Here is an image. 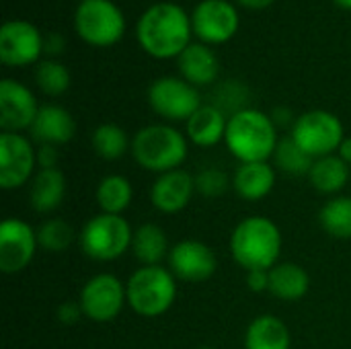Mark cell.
Masks as SVG:
<instances>
[{
	"label": "cell",
	"mask_w": 351,
	"mask_h": 349,
	"mask_svg": "<svg viewBox=\"0 0 351 349\" xmlns=\"http://www.w3.org/2000/svg\"><path fill=\"white\" fill-rule=\"evenodd\" d=\"M321 228L339 241H351V197L350 195H335L323 204L319 212Z\"/></svg>",
	"instance_id": "f1b7e54d"
},
{
	"label": "cell",
	"mask_w": 351,
	"mask_h": 349,
	"mask_svg": "<svg viewBox=\"0 0 351 349\" xmlns=\"http://www.w3.org/2000/svg\"><path fill=\"white\" fill-rule=\"evenodd\" d=\"M239 6L247 8V10H263L267 6H271L276 0H234Z\"/></svg>",
	"instance_id": "f35d334b"
},
{
	"label": "cell",
	"mask_w": 351,
	"mask_h": 349,
	"mask_svg": "<svg viewBox=\"0 0 351 349\" xmlns=\"http://www.w3.org/2000/svg\"><path fill=\"white\" fill-rule=\"evenodd\" d=\"M37 99L33 91L14 80L4 78L0 82V128L2 132H14L21 134L25 130H31L37 113H39Z\"/></svg>",
	"instance_id": "2e32d148"
},
{
	"label": "cell",
	"mask_w": 351,
	"mask_h": 349,
	"mask_svg": "<svg viewBox=\"0 0 351 349\" xmlns=\"http://www.w3.org/2000/svg\"><path fill=\"white\" fill-rule=\"evenodd\" d=\"M132 253L142 265H160L165 259H169V253H171L165 230L152 222L138 226L134 230Z\"/></svg>",
	"instance_id": "d4e9b609"
},
{
	"label": "cell",
	"mask_w": 351,
	"mask_h": 349,
	"mask_svg": "<svg viewBox=\"0 0 351 349\" xmlns=\"http://www.w3.org/2000/svg\"><path fill=\"white\" fill-rule=\"evenodd\" d=\"M195 195V177L185 169H175L156 177L150 189V202L160 214L183 212Z\"/></svg>",
	"instance_id": "e0dca14e"
},
{
	"label": "cell",
	"mask_w": 351,
	"mask_h": 349,
	"mask_svg": "<svg viewBox=\"0 0 351 349\" xmlns=\"http://www.w3.org/2000/svg\"><path fill=\"white\" fill-rule=\"evenodd\" d=\"M128 306L144 319H158L177 300V278L162 265H142L125 282Z\"/></svg>",
	"instance_id": "5b68a950"
},
{
	"label": "cell",
	"mask_w": 351,
	"mask_h": 349,
	"mask_svg": "<svg viewBox=\"0 0 351 349\" xmlns=\"http://www.w3.org/2000/svg\"><path fill=\"white\" fill-rule=\"evenodd\" d=\"M315 158L308 156L296 142L292 136H284L278 142V148L274 152V167L286 175H306L313 169Z\"/></svg>",
	"instance_id": "f546056e"
},
{
	"label": "cell",
	"mask_w": 351,
	"mask_h": 349,
	"mask_svg": "<svg viewBox=\"0 0 351 349\" xmlns=\"http://www.w3.org/2000/svg\"><path fill=\"white\" fill-rule=\"evenodd\" d=\"M230 185H232V181H230L228 173L222 171V169H218V167L202 169L195 175V191L202 197H208V200L222 197L230 189Z\"/></svg>",
	"instance_id": "d6a6232c"
},
{
	"label": "cell",
	"mask_w": 351,
	"mask_h": 349,
	"mask_svg": "<svg viewBox=\"0 0 351 349\" xmlns=\"http://www.w3.org/2000/svg\"><path fill=\"white\" fill-rule=\"evenodd\" d=\"M31 140H35L39 146L47 144V146H64L68 144L74 134H76V121L72 117V113L62 107V105H41L39 113L29 130Z\"/></svg>",
	"instance_id": "ac0fdd59"
},
{
	"label": "cell",
	"mask_w": 351,
	"mask_h": 349,
	"mask_svg": "<svg viewBox=\"0 0 351 349\" xmlns=\"http://www.w3.org/2000/svg\"><path fill=\"white\" fill-rule=\"evenodd\" d=\"M66 195V177L60 169H39L29 187V206L37 214L56 212Z\"/></svg>",
	"instance_id": "7402d4cb"
},
{
	"label": "cell",
	"mask_w": 351,
	"mask_h": 349,
	"mask_svg": "<svg viewBox=\"0 0 351 349\" xmlns=\"http://www.w3.org/2000/svg\"><path fill=\"white\" fill-rule=\"evenodd\" d=\"M282 230L267 216H249L241 220L230 234V253L245 269H271L280 263Z\"/></svg>",
	"instance_id": "3957f363"
},
{
	"label": "cell",
	"mask_w": 351,
	"mask_h": 349,
	"mask_svg": "<svg viewBox=\"0 0 351 349\" xmlns=\"http://www.w3.org/2000/svg\"><path fill=\"white\" fill-rule=\"evenodd\" d=\"M197 349H214V348H197Z\"/></svg>",
	"instance_id": "b9f144b4"
},
{
	"label": "cell",
	"mask_w": 351,
	"mask_h": 349,
	"mask_svg": "<svg viewBox=\"0 0 351 349\" xmlns=\"http://www.w3.org/2000/svg\"><path fill=\"white\" fill-rule=\"evenodd\" d=\"M90 146L95 154L103 160H119L132 150V140L128 132L117 123H101L90 136Z\"/></svg>",
	"instance_id": "83f0119b"
},
{
	"label": "cell",
	"mask_w": 351,
	"mask_h": 349,
	"mask_svg": "<svg viewBox=\"0 0 351 349\" xmlns=\"http://www.w3.org/2000/svg\"><path fill=\"white\" fill-rule=\"evenodd\" d=\"M278 169L267 163H241L232 175V187L245 202H261L267 197L278 179Z\"/></svg>",
	"instance_id": "ffe728a7"
},
{
	"label": "cell",
	"mask_w": 351,
	"mask_h": 349,
	"mask_svg": "<svg viewBox=\"0 0 351 349\" xmlns=\"http://www.w3.org/2000/svg\"><path fill=\"white\" fill-rule=\"evenodd\" d=\"M191 14L177 2H156L148 6L136 23L140 47L156 60H177L191 43Z\"/></svg>",
	"instance_id": "6da1fadb"
},
{
	"label": "cell",
	"mask_w": 351,
	"mask_h": 349,
	"mask_svg": "<svg viewBox=\"0 0 351 349\" xmlns=\"http://www.w3.org/2000/svg\"><path fill=\"white\" fill-rule=\"evenodd\" d=\"M148 103L167 121H187L202 107V97L181 76H160L148 88Z\"/></svg>",
	"instance_id": "9c48e42d"
},
{
	"label": "cell",
	"mask_w": 351,
	"mask_h": 349,
	"mask_svg": "<svg viewBox=\"0 0 351 349\" xmlns=\"http://www.w3.org/2000/svg\"><path fill=\"white\" fill-rule=\"evenodd\" d=\"M56 315H58V321H60L62 325H76V323L84 317L80 302H72V300L62 302V304L58 306V313H56Z\"/></svg>",
	"instance_id": "836d02e7"
},
{
	"label": "cell",
	"mask_w": 351,
	"mask_h": 349,
	"mask_svg": "<svg viewBox=\"0 0 351 349\" xmlns=\"http://www.w3.org/2000/svg\"><path fill=\"white\" fill-rule=\"evenodd\" d=\"M337 156L341 158V160H346L348 165L351 167V138L350 136H346V140L341 142V146H339V150H337Z\"/></svg>",
	"instance_id": "ab89813d"
},
{
	"label": "cell",
	"mask_w": 351,
	"mask_h": 349,
	"mask_svg": "<svg viewBox=\"0 0 351 349\" xmlns=\"http://www.w3.org/2000/svg\"><path fill=\"white\" fill-rule=\"evenodd\" d=\"M290 329L274 315H261L247 327L245 349H290Z\"/></svg>",
	"instance_id": "cb8c5ba5"
},
{
	"label": "cell",
	"mask_w": 351,
	"mask_h": 349,
	"mask_svg": "<svg viewBox=\"0 0 351 349\" xmlns=\"http://www.w3.org/2000/svg\"><path fill=\"white\" fill-rule=\"evenodd\" d=\"M177 68H179V76L189 84H193L195 88L212 84L220 72V64L214 49L202 41H191L181 51V56L177 58Z\"/></svg>",
	"instance_id": "d6986e66"
},
{
	"label": "cell",
	"mask_w": 351,
	"mask_h": 349,
	"mask_svg": "<svg viewBox=\"0 0 351 349\" xmlns=\"http://www.w3.org/2000/svg\"><path fill=\"white\" fill-rule=\"evenodd\" d=\"M169 269L177 278V282L202 284L216 274L218 259L210 245L195 239H185L171 247Z\"/></svg>",
	"instance_id": "9a60e30c"
},
{
	"label": "cell",
	"mask_w": 351,
	"mask_h": 349,
	"mask_svg": "<svg viewBox=\"0 0 351 349\" xmlns=\"http://www.w3.org/2000/svg\"><path fill=\"white\" fill-rule=\"evenodd\" d=\"M333 2L343 10H351V0H333Z\"/></svg>",
	"instance_id": "60d3db41"
},
{
	"label": "cell",
	"mask_w": 351,
	"mask_h": 349,
	"mask_svg": "<svg viewBox=\"0 0 351 349\" xmlns=\"http://www.w3.org/2000/svg\"><path fill=\"white\" fill-rule=\"evenodd\" d=\"M97 204L103 214H117L121 216L134 200V187L128 177L123 175H107L97 185Z\"/></svg>",
	"instance_id": "4316f807"
},
{
	"label": "cell",
	"mask_w": 351,
	"mask_h": 349,
	"mask_svg": "<svg viewBox=\"0 0 351 349\" xmlns=\"http://www.w3.org/2000/svg\"><path fill=\"white\" fill-rule=\"evenodd\" d=\"M311 290L308 272L292 261L278 263L269 269V294L284 302H298Z\"/></svg>",
	"instance_id": "603a6c76"
},
{
	"label": "cell",
	"mask_w": 351,
	"mask_h": 349,
	"mask_svg": "<svg viewBox=\"0 0 351 349\" xmlns=\"http://www.w3.org/2000/svg\"><path fill=\"white\" fill-rule=\"evenodd\" d=\"M271 119H274V123H276L278 128H288V125L292 128L294 121H296L294 113H292L288 107H276L274 113H271Z\"/></svg>",
	"instance_id": "74e56055"
},
{
	"label": "cell",
	"mask_w": 351,
	"mask_h": 349,
	"mask_svg": "<svg viewBox=\"0 0 351 349\" xmlns=\"http://www.w3.org/2000/svg\"><path fill=\"white\" fill-rule=\"evenodd\" d=\"M35 84L47 97H62L70 88V70L62 62L45 58L35 66Z\"/></svg>",
	"instance_id": "4dcf8cb0"
},
{
	"label": "cell",
	"mask_w": 351,
	"mask_h": 349,
	"mask_svg": "<svg viewBox=\"0 0 351 349\" xmlns=\"http://www.w3.org/2000/svg\"><path fill=\"white\" fill-rule=\"evenodd\" d=\"M247 288L251 292H269V272L267 269H253L247 272Z\"/></svg>",
	"instance_id": "e575fe53"
},
{
	"label": "cell",
	"mask_w": 351,
	"mask_h": 349,
	"mask_svg": "<svg viewBox=\"0 0 351 349\" xmlns=\"http://www.w3.org/2000/svg\"><path fill=\"white\" fill-rule=\"evenodd\" d=\"M134 230L123 216L117 214H97L93 216L78 234V245L82 253L101 263L115 261L132 249Z\"/></svg>",
	"instance_id": "8992f818"
},
{
	"label": "cell",
	"mask_w": 351,
	"mask_h": 349,
	"mask_svg": "<svg viewBox=\"0 0 351 349\" xmlns=\"http://www.w3.org/2000/svg\"><path fill=\"white\" fill-rule=\"evenodd\" d=\"M43 53V35L31 21L12 19L0 27V62L8 68L37 66Z\"/></svg>",
	"instance_id": "7c38bea8"
},
{
	"label": "cell",
	"mask_w": 351,
	"mask_h": 349,
	"mask_svg": "<svg viewBox=\"0 0 351 349\" xmlns=\"http://www.w3.org/2000/svg\"><path fill=\"white\" fill-rule=\"evenodd\" d=\"M191 27L197 41L220 45L237 35L241 14L230 0H202L191 10Z\"/></svg>",
	"instance_id": "8fae6325"
},
{
	"label": "cell",
	"mask_w": 351,
	"mask_h": 349,
	"mask_svg": "<svg viewBox=\"0 0 351 349\" xmlns=\"http://www.w3.org/2000/svg\"><path fill=\"white\" fill-rule=\"evenodd\" d=\"M290 136L315 160L337 154L346 140L343 121L327 109H311L296 117Z\"/></svg>",
	"instance_id": "ba28073f"
},
{
	"label": "cell",
	"mask_w": 351,
	"mask_h": 349,
	"mask_svg": "<svg viewBox=\"0 0 351 349\" xmlns=\"http://www.w3.org/2000/svg\"><path fill=\"white\" fill-rule=\"evenodd\" d=\"M80 2H84V0H80Z\"/></svg>",
	"instance_id": "7bdbcfd3"
},
{
	"label": "cell",
	"mask_w": 351,
	"mask_h": 349,
	"mask_svg": "<svg viewBox=\"0 0 351 349\" xmlns=\"http://www.w3.org/2000/svg\"><path fill=\"white\" fill-rule=\"evenodd\" d=\"M74 239H76L74 228L62 218H47L37 228L39 249H43L47 253H62V251L70 249Z\"/></svg>",
	"instance_id": "1f68e13d"
},
{
	"label": "cell",
	"mask_w": 351,
	"mask_h": 349,
	"mask_svg": "<svg viewBox=\"0 0 351 349\" xmlns=\"http://www.w3.org/2000/svg\"><path fill=\"white\" fill-rule=\"evenodd\" d=\"M37 167V150L31 138L14 132L0 134V187L19 189L33 181Z\"/></svg>",
	"instance_id": "4fadbf2b"
},
{
	"label": "cell",
	"mask_w": 351,
	"mask_h": 349,
	"mask_svg": "<svg viewBox=\"0 0 351 349\" xmlns=\"http://www.w3.org/2000/svg\"><path fill=\"white\" fill-rule=\"evenodd\" d=\"M74 31L90 47H111L125 35V14L113 0H84L74 10Z\"/></svg>",
	"instance_id": "52a82bcc"
},
{
	"label": "cell",
	"mask_w": 351,
	"mask_h": 349,
	"mask_svg": "<svg viewBox=\"0 0 351 349\" xmlns=\"http://www.w3.org/2000/svg\"><path fill=\"white\" fill-rule=\"evenodd\" d=\"M78 302L88 321L111 323L128 304L125 284L113 274H97L82 286Z\"/></svg>",
	"instance_id": "30bf717a"
},
{
	"label": "cell",
	"mask_w": 351,
	"mask_h": 349,
	"mask_svg": "<svg viewBox=\"0 0 351 349\" xmlns=\"http://www.w3.org/2000/svg\"><path fill=\"white\" fill-rule=\"evenodd\" d=\"M228 125V115L216 105H202L187 121L185 136L191 144L199 148H212L224 142Z\"/></svg>",
	"instance_id": "44dd1931"
},
{
	"label": "cell",
	"mask_w": 351,
	"mask_h": 349,
	"mask_svg": "<svg viewBox=\"0 0 351 349\" xmlns=\"http://www.w3.org/2000/svg\"><path fill=\"white\" fill-rule=\"evenodd\" d=\"M58 160H60V154H58L56 146L43 144L37 148V167L39 169H58Z\"/></svg>",
	"instance_id": "d590c367"
},
{
	"label": "cell",
	"mask_w": 351,
	"mask_h": 349,
	"mask_svg": "<svg viewBox=\"0 0 351 349\" xmlns=\"http://www.w3.org/2000/svg\"><path fill=\"white\" fill-rule=\"evenodd\" d=\"M189 140L177 128L167 123H150L140 128L132 138V156L144 171L162 175L187 160Z\"/></svg>",
	"instance_id": "277c9868"
},
{
	"label": "cell",
	"mask_w": 351,
	"mask_h": 349,
	"mask_svg": "<svg viewBox=\"0 0 351 349\" xmlns=\"http://www.w3.org/2000/svg\"><path fill=\"white\" fill-rule=\"evenodd\" d=\"M66 49V39L60 33H49L43 37V53H47L51 60L60 56Z\"/></svg>",
	"instance_id": "8d00e7d4"
},
{
	"label": "cell",
	"mask_w": 351,
	"mask_h": 349,
	"mask_svg": "<svg viewBox=\"0 0 351 349\" xmlns=\"http://www.w3.org/2000/svg\"><path fill=\"white\" fill-rule=\"evenodd\" d=\"M351 177V167L341 160L337 154H331V156H323V158H317L313 163V169L308 173V181L311 185L323 193V195H335L339 193Z\"/></svg>",
	"instance_id": "484cf974"
},
{
	"label": "cell",
	"mask_w": 351,
	"mask_h": 349,
	"mask_svg": "<svg viewBox=\"0 0 351 349\" xmlns=\"http://www.w3.org/2000/svg\"><path fill=\"white\" fill-rule=\"evenodd\" d=\"M39 249L37 230L21 220L6 218L0 224V272L2 274H21L31 265Z\"/></svg>",
	"instance_id": "5bb4252c"
},
{
	"label": "cell",
	"mask_w": 351,
	"mask_h": 349,
	"mask_svg": "<svg viewBox=\"0 0 351 349\" xmlns=\"http://www.w3.org/2000/svg\"><path fill=\"white\" fill-rule=\"evenodd\" d=\"M280 136L271 115L247 107L228 117L224 144L239 163H267L274 158Z\"/></svg>",
	"instance_id": "7a4b0ae2"
}]
</instances>
